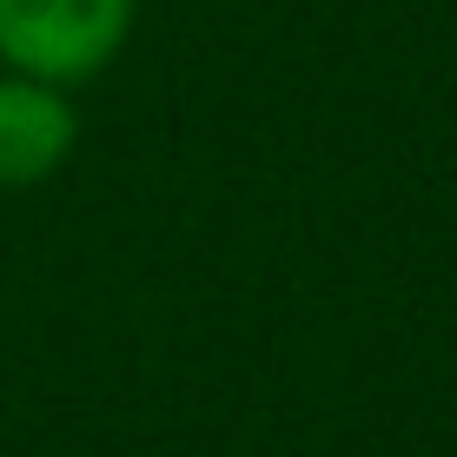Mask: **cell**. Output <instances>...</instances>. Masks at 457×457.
Listing matches in <instances>:
<instances>
[{
    "label": "cell",
    "instance_id": "obj_1",
    "mask_svg": "<svg viewBox=\"0 0 457 457\" xmlns=\"http://www.w3.org/2000/svg\"><path fill=\"white\" fill-rule=\"evenodd\" d=\"M133 0H0V60L27 80H80L120 46Z\"/></svg>",
    "mask_w": 457,
    "mask_h": 457
},
{
    "label": "cell",
    "instance_id": "obj_2",
    "mask_svg": "<svg viewBox=\"0 0 457 457\" xmlns=\"http://www.w3.org/2000/svg\"><path fill=\"white\" fill-rule=\"evenodd\" d=\"M73 146V113L46 80H0V186L46 179Z\"/></svg>",
    "mask_w": 457,
    "mask_h": 457
}]
</instances>
